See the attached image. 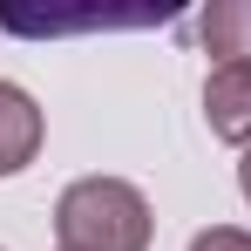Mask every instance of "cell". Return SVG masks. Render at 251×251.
Here are the masks:
<instances>
[{"instance_id":"1","label":"cell","mask_w":251,"mask_h":251,"mask_svg":"<svg viewBox=\"0 0 251 251\" xmlns=\"http://www.w3.org/2000/svg\"><path fill=\"white\" fill-rule=\"evenodd\" d=\"M150 197L123 176H82L54 197L61 251H150Z\"/></svg>"},{"instance_id":"2","label":"cell","mask_w":251,"mask_h":251,"mask_svg":"<svg viewBox=\"0 0 251 251\" xmlns=\"http://www.w3.org/2000/svg\"><path fill=\"white\" fill-rule=\"evenodd\" d=\"M204 123L224 143L251 150V61H217L204 82Z\"/></svg>"},{"instance_id":"3","label":"cell","mask_w":251,"mask_h":251,"mask_svg":"<svg viewBox=\"0 0 251 251\" xmlns=\"http://www.w3.org/2000/svg\"><path fill=\"white\" fill-rule=\"evenodd\" d=\"M34 150H41V109H34V95L0 82V176L27 170Z\"/></svg>"},{"instance_id":"4","label":"cell","mask_w":251,"mask_h":251,"mask_svg":"<svg viewBox=\"0 0 251 251\" xmlns=\"http://www.w3.org/2000/svg\"><path fill=\"white\" fill-rule=\"evenodd\" d=\"M197 34H204L210 54H224V61H251V0H217V7H204Z\"/></svg>"},{"instance_id":"5","label":"cell","mask_w":251,"mask_h":251,"mask_svg":"<svg viewBox=\"0 0 251 251\" xmlns=\"http://www.w3.org/2000/svg\"><path fill=\"white\" fill-rule=\"evenodd\" d=\"M190 251H251V231H238V224H210V231L190 238Z\"/></svg>"},{"instance_id":"6","label":"cell","mask_w":251,"mask_h":251,"mask_svg":"<svg viewBox=\"0 0 251 251\" xmlns=\"http://www.w3.org/2000/svg\"><path fill=\"white\" fill-rule=\"evenodd\" d=\"M238 190L251 197V150H245V163H238Z\"/></svg>"}]
</instances>
